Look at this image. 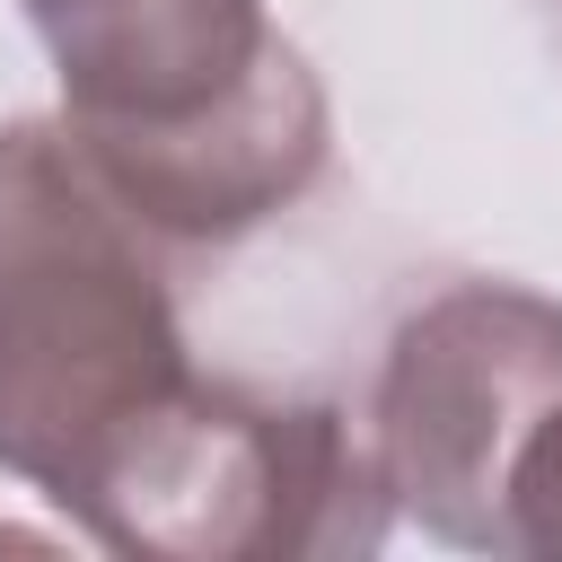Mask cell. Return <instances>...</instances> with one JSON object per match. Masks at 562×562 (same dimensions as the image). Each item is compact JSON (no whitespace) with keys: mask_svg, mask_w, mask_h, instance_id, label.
Wrapping results in <instances>:
<instances>
[{"mask_svg":"<svg viewBox=\"0 0 562 562\" xmlns=\"http://www.w3.org/2000/svg\"><path fill=\"white\" fill-rule=\"evenodd\" d=\"M61 123L167 246H228L290 211L334 149V105L263 0H26Z\"/></svg>","mask_w":562,"mask_h":562,"instance_id":"obj_1","label":"cell"},{"mask_svg":"<svg viewBox=\"0 0 562 562\" xmlns=\"http://www.w3.org/2000/svg\"><path fill=\"white\" fill-rule=\"evenodd\" d=\"M167 237L79 158L70 123H0V474L61 518L193 386Z\"/></svg>","mask_w":562,"mask_h":562,"instance_id":"obj_2","label":"cell"},{"mask_svg":"<svg viewBox=\"0 0 562 562\" xmlns=\"http://www.w3.org/2000/svg\"><path fill=\"white\" fill-rule=\"evenodd\" d=\"M395 501L342 404L193 378L70 509L79 536L140 562H307L369 553Z\"/></svg>","mask_w":562,"mask_h":562,"instance_id":"obj_3","label":"cell"},{"mask_svg":"<svg viewBox=\"0 0 562 562\" xmlns=\"http://www.w3.org/2000/svg\"><path fill=\"white\" fill-rule=\"evenodd\" d=\"M562 404V299L518 281H457L422 299L360 413L395 518L439 544L501 553V509L527 439Z\"/></svg>","mask_w":562,"mask_h":562,"instance_id":"obj_4","label":"cell"},{"mask_svg":"<svg viewBox=\"0 0 562 562\" xmlns=\"http://www.w3.org/2000/svg\"><path fill=\"white\" fill-rule=\"evenodd\" d=\"M501 553H536V562H562V404H553V422L527 439V457H518V474H509Z\"/></svg>","mask_w":562,"mask_h":562,"instance_id":"obj_5","label":"cell"},{"mask_svg":"<svg viewBox=\"0 0 562 562\" xmlns=\"http://www.w3.org/2000/svg\"><path fill=\"white\" fill-rule=\"evenodd\" d=\"M0 544H35V536H18V527H0Z\"/></svg>","mask_w":562,"mask_h":562,"instance_id":"obj_6","label":"cell"}]
</instances>
